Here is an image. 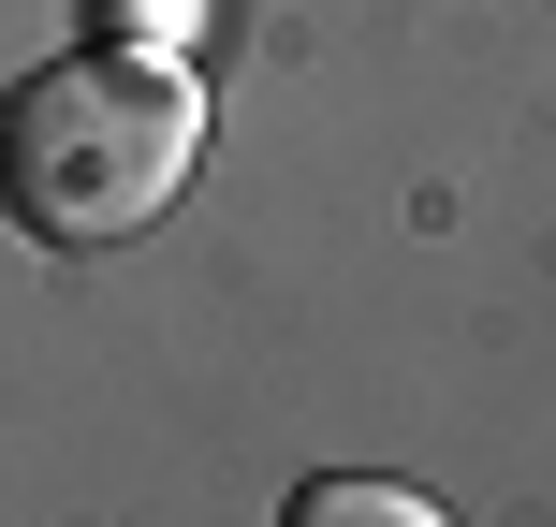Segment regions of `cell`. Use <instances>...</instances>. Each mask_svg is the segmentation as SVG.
<instances>
[{
    "label": "cell",
    "mask_w": 556,
    "mask_h": 527,
    "mask_svg": "<svg viewBox=\"0 0 556 527\" xmlns=\"http://www.w3.org/2000/svg\"><path fill=\"white\" fill-rule=\"evenodd\" d=\"M205 162V88L176 45H74L0 103V205L45 250H132Z\"/></svg>",
    "instance_id": "6da1fadb"
},
{
    "label": "cell",
    "mask_w": 556,
    "mask_h": 527,
    "mask_svg": "<svg viewBox=\"0 0 556 527\" xmlns=\"http://www.w3.org/2000/svg\"><path fill=\"white\" fill-rule=\"evenodd\" d=\"M293 513H307V527H381V513H395V527H440V499H410V484H307Z\"/></svg>",
    "instance_id": "7a4b0ae2"
}]
</instances>
